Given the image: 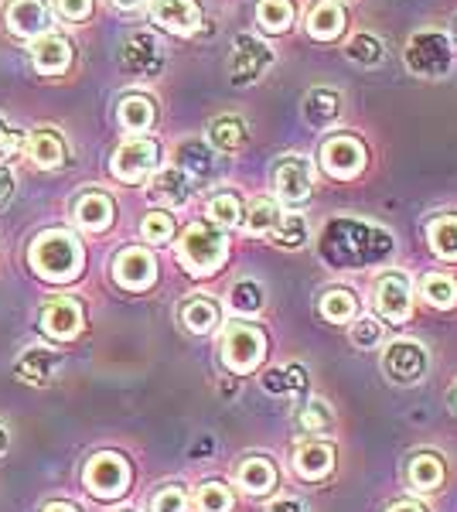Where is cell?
Masks as SVG:
<instances>
[{
	"instance_id": "obj_35",
	"label": "cell",
	"mask_w": 457,
	"mask_h": 512,
	"mask_svg": "<svg viewBox=\"0 0 457 512\" xmlns=\"http://www.w3.org/2000/svg\"><path fill=\"white\" fill-rule=\"evenodd\" d=\"M423 297H427L434 308H454L457 304V284L444 274H430L423 280Z\"/></svg>"
},
{
	"instance_id": "obj_39",
	"label": "cell",
	"mask_w": 457,
	"mask_h": 512,
	"mask_svg": "<svg viewBox=\"0 0 457 512\" xmlns=\"http://www.w3.org/2000/svg\"><path fill=\"white\" fill-rule=\"evenodd\" d=\"M209 216L215 226H239V219H243V209H239V198L236 195H229V192H222V195H215L212 202H209Z\"/></svg>"
},
{
	"instance_id": "obj_48",
	"label": "cell",
	"mask_w": 457,
	"mask_h": 512,
	"mask_svg": "<svg viewBox=\"0 0 457 512\" xmlns=\"http://www.w3.org/2000/svg\"><path fill=\"white\" fill-rule=\"evenodd\" d=\"M267 512H304V506H301V502H294V499H280V502H273Z\"/></svg>"
},
{
	"instance_id": "obj_33",
	"label": "cell",
	"mask_w": 457,
	"mask_h": 512,
	"mask_svg": "<svg viewBox=\"0 0 457 512\" xmlns=\"http://www.w3.org/2000/svg\"><path fill=\"white\" fill-rule=\"evenodd\" d=\"M260 24L273 35H280V31L290 28V21H294V4L290 0H260Z\"/></svg>"
},
{
	"instance_id": "obj_34",
	"label": "cell",
	"mask_w": 457,
	"mask_h": 512,
	"mask_svg": "<svg viewBox=\"0 0 457 512\" xmlns=\"http://www.w3.org/2000/svg\"><path fill=\"white\" fill-rule=\"evenodd\" d=\"M307 219L301 212H284V219H280V226L273 229V236H277L280 246H287V250H297V246L307 243Z\"/></svg>"
},
{
	"instance_id": "obj_10",
	"label": "cell",
	"mask_w": 457,
	"mask_h": 512,
	"mask_svg": "<svg viewBox=\"0 0 457 512\" xmlns=\"http://www.w3.org/2000/svg\"><path fill=\"white\" fill-rule=\"evenodd\" d=\"M273 181H277V195L284 198V202H304L314 185V168L301 154H290V158L277 164Z\"/></svg>"
},
{
	"instance_id": "obj_16",
	"label": "cell",
	"mask_w": 457,
	"mask_h": 512,
	"mask_svg": "<svg viewBox=\"0 0 457 512\" xmlns=\"http://www.w3.org/2000/svg\"><path fill=\"white\" fill-rule=\"evenodd\" d=\"M31 62L41 76H62L72 62V48L62 35H38V41L31 45Z\"/></svg>"
},
{
	"instance_id": "obj_51",
	"label": "cell",
	"mask_w": 457,
	"mask_h": 512,
	"mask_svg": "<svg viewBox=\"0 0 457 512\" xmlns=\"http://www.w3.org/2000/svg\"><path fill=\"white\" fill-rule=\"evenodd\" d=\"M45 512H76L72 506H65V502H52V506H48Z\"/></svg>"
},
{
	"instance_id": "obj_9",
	"label": "cell",
	"mask_w": 457,
	"mask_h": 512,
	"mask_svg": "<svg viewBox=\"0 0 457 512\" xmlns=\"http://www.w3.org/2000/svg\"><path fill=\"white\" fill-rule=\"evenodd\" d=\"M113 277H116V284L127 287V291H147L157 277V263L147 250L130 246V250H123L120 256H116Z\"/></svg>"
},
{
	"instance_id": "obj_7",
	"label": "cell",
	"mask_w": 457,
	"mask_h": 512,
	"mask_svg": "<svg viewBox=\"0 0 457 512\" xmlns=\"http://www.w3.org/2000/svg\"><path fill=\"white\" fill-rule=\"evenodd\" d=\"M427 349H423L420 342H410V338H400V342H393L386 349V359H382V366H386L389 379H396V383H417L427 373Z\"/></svg>"
},
{
	"instance_id": "obj_49",
	"label": "cell",
	"mask_w": 457,
	"mask_h": 512,
	"mask_svg": "<svg viewBox=\"0 0 457 512\" xmlns=\"http://www.w3.org/2000/svg\"><path fill=\"white\" fill-rule=\"evenodd\" d=\"M386 512H423V509L413 506V502H396V506H389Z\"/></svg>"
},
{
	"instance_id": "obj_12",
	"label": "cell",
	"mask_w": 457,
	"mask_h": 512,
	"mask_svg": "<svg viewBox=\"0 0 457 512\" xmlns=\"http://www.w3.org/2000/svg\"><path fill=\"white\" fill-rule=\"evenodd\" d=\"M120 59L130 72H137V76H154V72H161V65H164L161 45H157V38L147 35V31H137V35H130L123 41Z\"/></svg>"
},
{
	"instance_id": "obj_43",
	"label": "cell",
	"mask_w": 457,
	"mask_h": 512,
	"mask_svg": "<svg viewBox=\"0 0 457 512\" xmlns=\"http://www.w3.org/2000/svg\"><path fill=\"white\" fill-rule=\"evenodd\" d=\"M188 506V499H185V492L181 489H161L154 495V502H151V512H185Z\"/></svg>"
},
{
	"instance_id": "obj_13",
	"label": "cell",
	"mask_w": 457,
	"mask_h": 512,
	"mask_svg": "<svg viewBox=\"0 0 457 512\" xmlns=\"http://www.w3.org/2000/svg\"><path fill=\"white\" fill-rule=\"evenodd\" d=\"M151 14L174 35H195V28L202 24V11L195 0H151Z\"/></svg>"
},
{
	"instance_id": "obj_1",
	"label": "cell",
	"mask_w": 457,
	"mask_h": 512,
	"mask_svg": "<svg viewBox=\"0 0 457 512\" xmlns=\"http://www.w3.org/2000/svg\"><path fill=\"white\" fill-rule=\"evenodd\" d=\"M31 267L38 277L65 284V280H76L82 270V246L76 236L69 233H41L31 243Z\"/></svg>"
},
{
	"instance_id": "obj_47",
	"label": "cell",
	"mask_w": 457,
	"mask_h": 512,
	"mask_svg": "<svg viewBox=\"0 0 457 512\" xmlns=\"http://www.w3.org/2000/svg\"><path fill=\"white\" fill-rule=\"evenodd\" d=\"M14 192V178H11V171L7 168H0V209L7 205V198H11Z\"/></svg>"
},
{
	"instance_id": "obj_25",
	"label": "cell",
	"mask_w": 457,
	"mask_h": 512,
	"mask_svg": "<svg viewBox=\"0 0 457 512\" xmlns=\"http://www.w3.org/2000/svg\"><path fill=\"white\" fill-rule=\"evenodd\" d=\"M239 485L249 492V495H267L273 485H277V472L267 458H249L243 468H239Z\"/></svg>"
},
{
	"instance_id": "obj_52",
	"label": "cell",
	"mask_w": 457,
	"mask_h": 512,
	"mask_svg": "<svg viewBox=\"0 0 457 512\" xmlns=\"http://www.w3.org/2000/svg\"><path fill=\"white\" fill-rule=\"evenodd\" d=\"M7 448V431H4V424H0V451Z\"/></svg>"
},
{
	"instance_id": "obj_8",
	"label": "cell",
	"mask_w": 457,
	"mask_h": 512,
	"mask_svg": "<svg viewBox=\"0 0 457 512\" xmlns=\"http://www.w3.org/2000/svg\"><path fill=\"white\" fill-rule=\"evenodd\" d=\"M157 168V144L154 140L134 137L116 151L113 158V175L120 181H140Z\"/></svg>"
},
{
	"instance_id": "obj_21",
	"label": "cell",
	"mask_w": 457,
	"mask_h": 512,
	"mask_svg": "<svg viewBox=\"0 0 457 512\" xmlns=\"http://www.w3.org/2000/svg\"><path fill=\"white\" fill-rule=\"evenodd\" d=\"M76 222L86 229V233H103V229L113 222V202L99 192L82 195L76 202Z\"/></svg>"
},
{
	"instance_id": "obj_46",
	"label": "cell",
	"mask_w": 457,
	"mask_h": 512,
	"mask_svg": "<svg viewBox=\"0 0 457 512\" xmlns=\"http://www.w3.org/2000/svg\"><path fill=\"white\" fill-rule=\"evenodd\" d=\"M21 144H24V137L18 134V130H0V161H7V158H14V154L21 151Z\"/></svg>"
},
{
	"instance_id": "obj_11",
	"label": "cell",
	"mask_w": 457,
	"mask_h": 512,
	"mask_svg": "<svg viewBox=\"0 0 457 512\" xmlns=\"http://www.w3.org/2000/svg\"><path fill=\"white\" fill-rule=\"evenodd\" d=\"M321 164L335 178H355L365 168V147L352 137H331L321 151Z\"/></svg>"
},
{
	"instance_id": "obj_54",
	"label": "cell",
	"mask_w": 457,
	"mask_h": 512,
	"mask_svg": "<svg viewBox=\"0 0 457 512\" xmlns=\"http://www.w3.org/2000/svg\"><path fill=\"white\" fill-rule=\"evenodd\" d=\"M0 130H4V123H0Z\"/></svg>"
},
{
	"instance_id": "obj_14",
	"label": "cell",
	"mask_w": 457,
	"mask_h": 512,
	"mask_svg": "<svg viewBox=\"0 0 457 512\" xmlns=\"http://www.w3.org/2000/svg\"><path fill=\"white\" fill-rule=\"evenodd\" d=\"M41 328L52 338H58V342L76 338L82 328V308L76 301H69V297H55V301H48L41 308Z\"/></svg>"
},
{
	"instance_id": "obj_45",
	"label": "cell",
	"mask_w": 457,
	"mask_h": 512,
	"mask_svg": "<svg viewBox=\"0 0 457 512\" xmlns=\"http://www.w3.org/2000/svg\"><path fill=\"white\" fill-rule=\"evenodd\" d=\"M55 11L62 14L65 21H86L93 14V0H58Z\"/></svg>"
},
{
	"instance_id": "obj_17",
	"label": "cell",
	"mask_w": 457,
	"mask_h": 512,
	"mask_svg": "<svg viewBox=\"0 0 457 512\" xmlns=\"http://www.w3.org/2000/svg\"><path fill=\"white\" fill-rule=\"evenodd\" d=\"M4 21L14 35L35 38L48 28V7L41 0H11L4 11Z\"/></svg>"
},
{
	"instance_id": "obj_5",
	"label": "cell",
	"mask_w": 457,
	"mask_h": 512,
	"mask_svg": "<svg viewBox=\"0 0 457 512\" xmlns=\"http://www.w3.org/2000/svg\"><path fill=\"white\" fill-rule=\"evenodd\" d=\"M273 65V52L263 45L260 38L253 35H239L236 45H232L229 55V76L236 86H246V82H256Z\"/></svg>"
},
{
	"instance_id": "obj_30",
	"label": "cell",
	"mask_w": 457,
	"mask_h": 512,
	"mask_svg": "<svg viewBox=\"0 0 457 512\" xmlns=\"http://www.w3.org/2000/svg\"><path fill=\"white\" fill-rule=\"evenodd\" d=\"M440 478H444V465H440L434 454H417V458L410 461L413 489L430 492V489H437V485H440Z\"/></svg>"
},
{
	"instance_id": "obj_6",
	"label": "cell",
	"mask_w": 457,
	"mask_h": 512,
	"mask_svg": "<svg viewBox=\"0 0 457 512\" xmlns=\"http://www.w3.org/2000/svg\"><path fill=\"white\" fill-rule=\"evenodd\" d=\"M86 485L96 499H116L127 492L130 485V468L120 454H96L86 465Z\"/></svg>"
},
{
	"instance_id": "obj_50",
	"label": "cell",
	"mask_w": 457,
	"mask_h": 512,
	"mask_svg": "<svg viewBox=\"0 0 457 512\" xmlns=\"http://www.w3.org/2000/svg\"><path fill=\"white\" fill-rule=\"evenodd\" d=\"M116 7H120V11H137L140 4H144V0H113Z\"/></svg>"
},
{
	"instance_id": "obj_41",
	"label": "cell",
	"mask_w": 457,
	"mask_h": 512,
	"mask_svg": "<svg viewBox=\"0 0 457 512\" xmlns=\"http://www.w3.org/2000/svg\"><path fill=\"white\" fill-rule=\"evenodd\" d=\"M331 420H335V414H331L324 400H307L304 407L297 410V424L311 427V431H324V427H331Z\"/></svg>"
},
{
	"instance_id": "obj_15",
	"label": "cell",
	"mask_w": 457,
	"mask_h": 512,
	"mask_svg": "<svg viewBox=\"0 0 457 512\" xmlns=\"http://www.w3.org/2000/svg\"><path fill=\"white\" fill-rule=\"evenodd\" d=\"M376 304L389 321H406L410 318V308H413L410 280H406L403 274H386L379 280Z\"/></svg>"
},
{
	"instance_id": "obj_19",
	"label": "cell",
	"mask_w": 457,
	"mask_h": 512,
	"mask_svg": "<svg viewBox=\"0 0 457 512\" xmlns=\"http://www.w3.org/2000/svg\"><path fill=\"white\" fill-rule=\"evenodd\" d=\"M55 369H58V355L48 352V349H38V345H31V349L18 359L14 373H18V379H24V383H31V386H45L48 379L55 376Z\"/></svg>"
},
{
	"instance_id": "obj_36",
	"label": "cell",
	"mask_w": 457,
	"mask_h": 512,
	"mask_svg": "<svg viewBox=\"0 0 457 512\" xmlns=\"http://www.w3.org/2000/svg\"><path fill=\"white\" fill-rule=\"evenodd\" d=\"M321 315L328 321H338V325H342V321H352L355 318V297L348 291H342V287H338V291H328L321 297Z\"/></svg>"
},
{
	"instance_id": "obj_32",
	"label": "cell",
	"mask_w": 457,
	"mask_h": 512,
	"mask_svg": "<svg viewBox=\"0 0 457 512\" xmlns=\"http://www.w3.org/2000/svg\"><path fill=\"white\" fill-rule=\"evenodd\" d=\"M181 321L188 325V332H195V335H205V332H212L215 328V321H219V308H215L212 301H188L185 304V311H181Z\"/></svg>"
},
{
	"instance_id": "obj_28",
	"label": "cell",
	"mask_w": 457,
	"mask_h": 512,
	"mask_svg": "<svg viewBox=\"0 0 457 512\" xmlns=\"http://www.w3.org/2000/svg\"><path fill=\"white\" fill-rule=\"evenodd\" d=\"M178 158H181V171H185L188 178L212 175V168H215L212 151L205 144H198V140H188V144H181Z\"/></svg>"
},
{
	"instance_id": "obj_3",
	"label": "cell",
	"mask_w": 457,
	"mask_h": 512,
	"mask_svg": "<svg viewBox=\"0 0 457 512\" xmlns=\"http://www.w3.org/2000/svg\"><path fill=\"white\" fill-rule=\"evenodd\" d=\"M263 352H267V338L253 325L236 321V325H229L226 335H222V359H226V366L232 373H253L263 362Z\"/></svg>"
},
{
	"instance_id": "obj_26",
	"label": "cell",
	"mask_w": 457,
	"mask_h": 512,
	"mask_svg": "<svg viewBox=\"0 0 457 512\" xmlns=\"http://www.w3.org/2000/svg\"><path fill=\"white\" fill-rule=\"evenodd\" d=\"M280 219H284V212L277 209V202H270V198H256L246 212V229L253 236H267L280 226Z\"/></svg>"
},
{
	"instance_id": "obj_40",
	"label": "cell",
	"mask_w": 457,
	"mask_h": 512,
	"mask_svg": "<svg viewBox=\"0 0 457 512\" xmlns=\"http://www.w3.org/2000/svg\"><path fill=\"white\" fill-rule=\"evenodd\" d=\"M198 512H232V492L219 482H205L198 489Z\"/></svg>"
},
{
	"instance_id": "obj_22",
	"label": "cell",
	"mask_w": 457,
	"mask_h": 512,
	"mask_svg": "<svg viewBox=\"0 0 457 512\" xmlns=\"http://www.w3.org/2000/svg\"><path fill=\"white\" fill-rule=\"evenodd\" d=\"M342 113V96L331 93V89H311L304 96V117L314 123V127H328V123L338 120Z\"/></svg>"
},
{
	"instance_id": "obj_31",
	"label": "cell",
	"mask_w": 457,
	"mask_h": 512,
	"mask_svg": "<svg viewBox=\"0 0 457 512\" xmlns=\"http://www.w3.org/2000/svg\"><path fill=\"white\" fill-rule=\"evenodd\" d=\"M430 246H434V253L444 256V260H457V219L454 216L430 222Z\"/></svg>"
},
{
	"instance_id": "obj_4",
	"label": "cell",
	"mask_w": 457,
	"mask_h": 512,
	"mask_svg": "<svg viewBox=\"0 0 457 512\" xmlns=\"http://www.w3.org/2000/svg\"><path fill=\"white\" fill-rule=\"evenodd\" d=\"M451 62H454V52H451L447 35H440V31H420V35L410 38V48H406V65H410V72L437 79L451 69Z\"/></svg>"
},
{
	"instance_id": "obj_42",
	"label": "cell",
	"mask_w": 457,
	"mask_h": 512,
	"mask_svg": "<svg viewBox=\"0 0 457 512\" xmlns=\"http://www.w3.org/2000/svg\"><path fill=\"white\" fill-rule=\"evenodd\" d=\"M140 233H144V239H151V243H168L174 233V219L168 212H151L144 219V226H140Z\"/></svg>"
},
{
	"instance_id": "obj_18",
	"label": "cell",
	"mask_w": 457,
	"mask_h": 512,
	"mask_svg": "<svg viewBox=\"0 0 457 512\" xmlns=\"http://www.w3.org/2000/svg\"><path fill=\"white\" fill-rule=\"evenodd\" d=\"M307 31L314 38L328 41V38H338L345 31V11L338 0H318V4L307 11Z\"/></svg>"
},
{
	"instance_id": "obj_27",
	"label": "cell",
	"mask_w": 457,
	"mask_h": 512,
	"mask_svg": "<svg viewBox=\"0 0 457 512\" xmlns=\"http://www.w3.org/2000/svg\"><path fill=\"white\" fill-rule=\"evenodd\" d=\"M120 123L123 130H134V134H140V130H147L154 123V106L147 96H127L120 103Z\"/></svg>"
},
{
	"instance_id": "obj_2",
	"label": "cell",
	"mask_w": 457,
	"mask_h": 512,
	"mask_svg": "<svg viewBox=\"0 0 457 512\" xmlns=\"http://www.w3.org/2000/svg\"><path fill=\"white\" fill-rule=\"evenodd\" d=\"M229 253V239L219 233V229L205 226V222H195V226L185 229V236L178 239V256L181 263L191 270V274H212Z\"/></svg>"
},
{
	"instance_id": "obj_37",
	"label": "cell",
	"mask_w": 457,
	"mask_h": 512,
	"mask_svg": "<svg viewBox=\"0 0 457 512\" xmlns=\"http://www.w3.org/2000/svg\"><path fill=\"white\" fill-rule=\"evenodd\" d=\"M348 59L359 62V65H379L386 59V48L376 35H355L348 41Z\"/></svg>"
},
{
	"instance_id": "obj_53",
	"label": "cell",
	"mask_w": 457,
	"mask_h": 512,
	"mask_svg": "<svg viewBox=\"0 0 457 512\" xmlns=\"http://www.w3.org/2000/svg\"><path fill=\"white\" fill-rule=\"evenodd\" d=\"M116 512H134V509H116Z\"/></svg>"
},
{
	"instance_id": "obj_29",
	"label": "cell",
	"mask_w": 457,
	"mask_h": 512,
	"mask_svg": "<svg viewBox=\"0 0 457 512\" xmlns=\"http://www.w3.org/2000/svg\"><path fill=\"white\" fill-rule=\"evenodd\" d=\"M212 144L219 147V151H239V147L246 144V123L239 117H222L212 123Z\"/></svg>"
},
{
	"instance_id": "obj_44",
	"label": "cell",
	"mask_w": 457,
	"mask_h": 512,
	"mask_svg": "<svg viewBox=\"0 0 457 512\" xmlns=\"http://www.w3.org/2000/svg\"><path fill=\"white\" fill-rule=\"evenodd\" d=\"M379 335H382V328H379V321H372V318L355 321V328H352V342L359 345V349H372V345L379 342Z\"/></svg>"
},
{
	"instance_id": "obj_23",
	"label": "cell",
	"mask_w": 457,
	"mask_h": 512,
	"mask_svg": "<svg viewBox=\"0 0 457 512\" xmlns=\"http://www.w3.org/2000/svg\"><path fill=\"white\" fill-rule=\"evenodd\" d=\"M28 151H31V158H35L38 168H58V164L65 161V144L52 127L35 130L28 140Z\"/></svg>"
},
{
	"instance_id": "obj_20",
	"label": "cell",
	"mask_w": 457,
	"mask_h": 512,
	"mask_svg": "<svg viewBox=\"0 0 457 512\" xmlns=\"http://www.w3.org/2000/svg\"><path fill=\"white\" fill-rule=\"evenodd\" d=\"M151 195H154V202L168 205V209H174V205H185L191 198V178L181 168H164L161 175H154Z\"/></svg>"
},
{
	"instance_id": "obj_38",
	"label": "cell",
	"mask_w": 457,
	"mask_h": 512,
	"mask_svg": "<svg viewBox=\"0 0 457 512\" xmlns=\"http://www.w3.org/2000/svg\"><path fill=\"white\" fill-rule=\"evenodd\" d=\"M229 304L239 311V315H256L263 308V287L253 284V280H239L229 294Z\"/></svg>"
},
{
	"instance_id": "obj_24",
	"label": "cell",
	"mask_w": 457,
	"mask_h": 512,
	"mask_svg": "<svg viewBox=\"0 0 457 512\" xmlns=\"http://www.w3.org/2000/svg\"><path fill=\"white\" fill-rule=\"evenodd\" d=\"M294 465L304 478H324L335 468V448H331V444H304V448L297 451Z\"/></svg>"
}]
</instances>
